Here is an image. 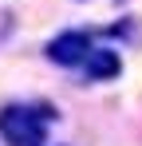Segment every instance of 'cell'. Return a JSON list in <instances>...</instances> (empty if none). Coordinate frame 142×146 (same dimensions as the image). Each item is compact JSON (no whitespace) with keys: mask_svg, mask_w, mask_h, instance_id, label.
<instances>
[{"mask_svg":"<svg viewBox=\"0 0 142 146\" xmlns=\"http://www.w3.org/2000/svg\"><path fill=\"white\" fill-rule=\"evenodd\" d=\"M51 107H28V103H8L0 107V138L8 146H44Z\"/></svg>","mask_w":142,"mask_h":146,"instance_id":"1","label":"cell"},{"mask_svg":"<svg viewBox=\"0 0 142 146\" xmlns=\"http://www.w3.org/2000/svg\"><path fill=\"white\" fill-rule=\"evenodd\" d=\"M91 51H95L91 32H79V28L55 32V36L44 44V55L55 63V67H79V71H83V63L91 59Z\"/></svg>","mask_w":142,"mask_h":146,"instance_id":"2","label":"cell"},{"mask_svg":"<svg viewBox=\"0 0 142 146\" xmlns=\"http://www.w3.org/2000/svg\"><path fill=\"white\" fill-rule=\"evenodd\" d=\"M118 71H122V55H118L115 48H95L91 59L83 63V75H87L91 83H99V79H115Z\"/></svg>","mask_w":142,"mask_h":146,"instance_id":"3","label":"cell"}]
</instances>
